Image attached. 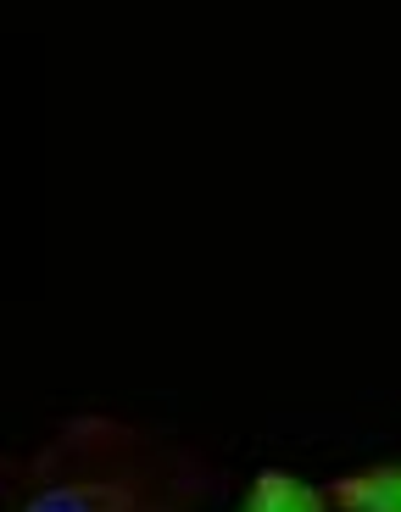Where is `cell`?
<instances>
[{
  "label": "cell",
  "instance_id": "2",
  "mask_svg": "<svg viewBox=\"0 0 401 512\" xmlns=\"http://www.w3.org/2000/svg\"><path fill=\"white\" fill-rule=\"evenodd\" d=\"M329 501H335L340 512H401V462L335 479V485H329Z\"/></svg>",
  "mask_w": 401,
  "mask_h": 512
},
{
  "label": "cell",
  "instance_id": "1",
  "mask_svg": "<svg viewBox=\"0 0 401 512\" xmlns=\"http://www.w3.org/2000/svg\"><path fill=\"white\" fill-rule=\"evenodd\" d=\"M190 457L112 418L62 423L34 457L12 462L6 512H195Z\"/></svg>",
  "mask_w": 401,
  "mask_h": 512
},
{
  "label": "cell",
  "instance_id": "3",
  "mask_svg": "<svg viewBox=\"0 0 401 512\" xmlns=\"http://www.w3.org/2000/svg\"><path fill=\"white\" fill-rule=\"evenodd\" d=\"M240 512H329V496H318L296 474H257V485L246 490Z\"/></svg>",
  "mask_w": 401,
  "mask_h": 512
}]
</instances>
